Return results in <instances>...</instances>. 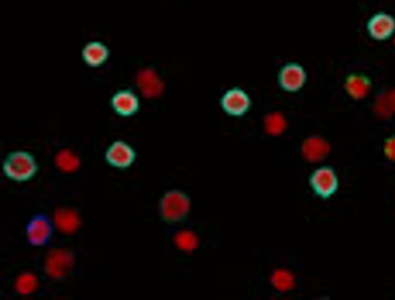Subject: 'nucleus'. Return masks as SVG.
Masks as SVG:
<instances>
[{
	"instance_id": "423d86ee",
	"label": "nucleus",
	"mask_w": 395,
	"mask_h": 300,
	"mask_svg": "<svg viewBox=\"0 0 395 300\" xmlns=\"http://www.w3.org/2000/svg\"><path fill=\"white\" fill-rule=\"evenodd\" d=\"M220 105L225 114L240 118L245 115L250 110L252 100L245 90L233 88L224 93L220 100Z\"/></svg>"
},
{
	"instance_id": "dca6fc26",
	"label": "nucleus",
	"mask_w": 395,
	"mask_h": 300,
	"mask_svg": "<svg viewBox=\"0 0 395 300\" xmlns=\"http://www.w3.org/2000/svg\"><path fill=\"white\" fill-rule=\"evenodd\" d=\"M55 161L60 170L66 173L77 171L81 165L79 157L69 150H63L60 152L56 155Z\"/></svg>"
},
{
	"instance_id": "412c9836",
	"label": "nucleus",
	"mask_w": 395,
	"mask_h": 300,
	"mask_svg": "<svg viewBox=\"0 0 395 300\" xmlns=\"http://www.w3.org/2000/svg\"><path fill=\"white\" fill-rule=\"evenodd\" d=\"M384 154L388 158V160L395 162V135L391 136L385 140Z\"/></svg>"
},
{
	"instance_id": "4468645a",
	"label": "nucleus",
	"mask_w": 395,
	"mask_h": 300,
	"mask_svg": "<svg viewBox=\"0 0 395 300\" xmlns=\"http://www.w3.org/2000/svg\"><path fill=\"white\" fill-rule=\"evenodd\" d=\"M53 222L56 228L65 234H73L81 226V219L78 212L68 208L56 211Z\"/></svg>"
},
{
	"instance_id": "f257e3e1",
	"label": "nucleus",
	"mask_w": 395,
	"mask_h": 300,
	"mask_svg": "<svg viewBox=\"0 0 395 300\" xmlns=\"http://www.w3.org/2000/svg\"><path fill=\"white\" fill-rule=\"evenodd\" d=\"M39 171L36 157L29 152L18 150L4 159L3 172L8 180L22 183L34 179Z\"/></svg>"
},
{
	"instance_id": "6e6552de",
	"label": "nucleus",
	"mask_w": 395,
	"mask_h": 300,
	"mask_svg": "<svg viewBox=\"0 0 395 300\" xmlns=\"http://www.w3.org/2000/svg\"><path fill=\"white\" fill-rule=\"evenodd\" d=\"M366 32L374 41H387L395 34V18L384 12L375 14L366 23Z\"/></svg>"
},
{
	"instance_id": "1a4fd4ad",
	"label": "nucleus",
	"mask_w": 395,
	"mask_h": 300,
	"mask_svg": "<svg viewBox=\"0 0 395 300\" xmlns=\"http://www.w3.org/2000/svg\"><path fill=\"white\" fill-rule=\"evenodd\" d=\"M73 256L69 251L54 249L46 259V274L53 279L64 278L73 268Z\"/></svg>"
},
{
	"instance_id": "aec40b11",
	"label": "nucleus",
	"mask_w": 395,
	"mask_h": 300,
	"mask_svg": "<svg viewBox=\"0 0 395 300\" xmlns=\"http://www.w3.org/2000/svg\"><path fill=\"white\" fill-rule=\"evenodd\" d=\"M175 243L178 248L185 252H192L197 248L199 240L191 231H182L177 234Z\"/></svg>"
},
{
	"instance_id": "6ab92c4d",
	"label": "nucleus",
	"mask_w": 395,
	"mask_h": 300,
	"mask_svg": "<svg viewBox=\"0 0 395 300\" xmlns=\"http://www.w3.org/2000/svg\"><path fill=\"white\" fill-rule=\"evenodd\" d=\"M39 286V280L29 273H26L18 277L16 282V289L19 294L28 295L34 293Z\"/></svg>"
},
{
	"instance_id": "9d476101",
	"label": "nucleus",
	"mask_w": 395,
	"mask_h": 300,
	"mask_svg": "<svg viewBox=\"0 0 395 300\" xmlns=\"http://www.w3.org/2000/svg\"><path fill=\"white\" fill-rule=\"evenodd\" d=\"M111 106L116 113L123 118L135 115L140 110V102L136 93L130 89H122L114 93Z\"/></svg>"
},
{
	"instance_id": "f8f14e48",
	"label": "nucleus",
	"mask_w": 395,
	"mask_h": 300,
	"mask_svg": "<svg viewBox=\"0 0 395 300\" xmlns=\"http://www.w3.org/2000/svg\"><path fill=\"white\" fill-rule=\"evenodd\" d=\"M331 151L330 145L322 137L308 138L303 144L302 154L307 161L319 162L324 160Z\"/></svg>"
},
{
	"instance_id": "f03ea898",
	"label": "nucleus",
	"mask_w": 395,
	"mask_h": 300,
	"mask_svg": "<svg viewBox=\"0 0 395 300\" xmlns=\"http://www.w3.org/2000/svg\"><path fill=\"white\" fill-rule=\"evenodd\" d=\"M190 210V200L185 193L173 190L166 192L160 202V213L168 223L183 220Z\"/></svg>"
},
{
	"instance_id": "0eeeda50",
	"label": "nucleus",
	"mask_w": 395,
	"mask_h": 300,
	"mask_svg": "<svg viewBox=\"0 0 395 300\" xmlns=\"http://www.w3.org/2000/svg\"><path fill=\"white\" fill-rule=\"evenodd\" d=\"M307 74L303 66L297 63H289L279 72L278 82L282 89L295 93L302 89L307 82Z\"/></svg>"
},
{
	"instance_id": "ddd939ff",
	"label": "nucleus",
	"mask_w": 395,
	"mask_h": 300,
	"mask_svg": "<svg viewBox=\"0 0 395 300\" xmlns=\"http://www.w3.org/2000/svg\"><path fill=\"white\" fill-rule=\"evenodd\" d=\"M137 83L140 92L147 98H153L162 95L163 82L153 70L146 69L140 71Z\"/></svg>"
},
{
	"instance_id": "20e7f679",
	"label": "nucleus",
	"mask_w": 395,
	"mask_h": 300,
	"mask_svg": "<svg viewBox=\"0 0 395 300\" xmlns=\"http://www.w3.org/2000/svg\"><path fill=\"white\" fill-rule=\"evenodd\" d=\"M54 222L45 214H39L32 217L26 227V238L33 247H43L48 244L53 233Z\"/></svg>"
},
{
	"instance_id": "4be33fe9",
	"label": "nucleus",
	"mask_w": 395,
	"mask_h": 300,
	"mask_svg": "<svg viewBox=\"0 0 395 300\" xmlns=\"http://www.w3.org/2000/svg\"><path fill=\"white\" fill-rule=\"evenodd\" d=\"M394 43H395V40H394Z\"/></svg>"
},
{
	"instance_id": "39448f33",
	"label": "nucleus",
	"mask_w": 395,
	"mask_h": 300,
	"mask_svg": "<svg viewBox=\"0 0 395 300\" xmlns=\"http://www.w3.org/2000/svg\"><path fill=\"white\" fill-rule=\"evenodd\" d=\"M136 158L135 150L123 140L111 144L106 152L107 163L119 170H128L135 162Z\"/></svg>"
},
{
	"instance_id": "2eb2a0df",
	"label": "nucleus",
	"mask_w": 395,
	"mask_h": 300,
	"mask_svg": "<svg viewBox=\"0 0 395 300\" xmlns=\"http://www.w3.org/2000/svg\"><path fill=\"white\" fill-rule=\"evenodd\" d=\"M345 88L352 98L361 99L368 95L371 88V82L364 75L355 73L347 78Z\"/></svg>"
},
{
	"instance_id": "7ed1b4c3",
	"label": "nucleus",
	"mask_w": 395,
	"mask_h": 300,
	"mask_svg": "<svg viewBox=\"0 0 395 300\" xmlns=\"http://www.w3.org/2000/svg\"><path fill=\"white\" fill-rule=\"evenodd\" d=\"M309 182L314 194L324 200L332 198L340 187L339 177L331 166L317 168L310 175Z\"/></svg>"
},
{
	"instance_id": "f3484780",
	"label": "nucleus",
	"mask_w": 395,
	"mask_h": 300,
	"mask_svg": "<svg viewBox=\"0 0 395 300\" xmlns=\"http://www.w3.org/2000/svg\"><path fill=\"white\" fill-rule=\"evenodd\" d=\"M272 284L279 291L286 292L293 289L295 285L294 276L289 271L279 269L272 275Z\"/></svg>"
},
{
	"instance_id": "a211bd4d",
	"label": "nucleus",
	"mask_w": 395,
	"mask_h": 300,
	"mask_svg": "<svg viewBox=\"0 0 395 300\" xmlns=\"http://www.w3.org/2000/svg\"><path fill=\"white\" fill-rule=\"evenodd\" d=\"M265 128L267 133L274 136H277L284 133L287 128V120L284 116L280 113L270 114L265 118Z\"/></svg>"
},
{
	"instance_id": "9b49d317",
	"label": "nucleus",
	"mask_w": 395,
	"mask_h": 300,
	"mask_svg": "<svg viewBox=\"0 0 395 300\" xmlns=\"http://www.w3.org/2000/svg\"><path fill=\"white\" fill-rule=\"evenodd\" d=\"M107 45L101 41H91L83 46L82 59L89 67L97 68L106 63L110 57Z\"/></svg>"
}]
</instances>
